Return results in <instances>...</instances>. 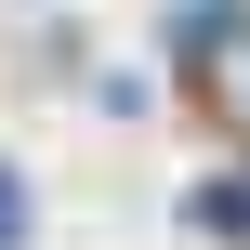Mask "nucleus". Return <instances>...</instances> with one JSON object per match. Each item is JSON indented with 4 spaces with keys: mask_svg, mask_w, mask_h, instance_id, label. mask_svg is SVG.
I'll return each mask as SVG.
<instances>
[{
    "mask_svg": "<svg viewBox=\"0 0 250 250\" xmlns=\"http://www.w3.org/2000/svg\"><path fill=\"white\" fill-rule=\"evenodd\" d=\"M185 53H211V40H237V0H185V26H171Z\"/></svg>",
    "mask_w": 250,
    "mask_h": 250,
    "instance_id": "f257e3e1",
    "label": "nucleus"
},
{
    "mask_svg": "<svg viewBox=\"0 0 250 250\" xmlns=\"http://www.w3.org/2000/svg\"><path fill=\"white\" fill-rule=\"evenodd\" d=\"M198 224L211 237H250V185H198Z\"/></svg>",
    "mask_w": 250,
    "mask_h": 250,
    "instance_id": "f03ea898",
    "label": "nucleus"
},
{
    "mask_svg": "<svg viewBox=\"0 0 250 250\" xmlns=\"http://www.w3.org/2000/svg\"><path fill=\"white\" fill-rule=\"evenodd\" d=\"M26 211H40V198H26V171H0V250H26V237H40Z\"/></svg>",
    "mask_w": 250,
    "mask_h": 250,
    "instance_id": "7ed1b4c3",
    "label": "nucleus"
}]
</instances>
